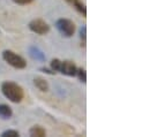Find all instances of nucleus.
I'll return each mask as SVG.
<instances>
[{"label": "nucleus", "instance_id": "nucleus-1", "mask_svg": "<svg viewBox=\"0 0 149 137\" xmlns=\"http://www.w3.org/2000/svg\"><path fill=\"white\" fill-rule=\"evenodd\" d=\"M1 92L12 103H20L24 97L23 89L19 84L10 81H6L1 84Z\"/></svg>", "mask_w": 149, "mask_h": 137}, {"label": "nucleus", "instance_id": "nucleus-2", "mask_svg": "<svg viewBox=\"0 0 149 137\" xmlns=\"http://www.w3.org/2000/svg\"><path fill=\"white\" fill-rule=\"evenodd\" d=\"M2 58L3 60L12 67L17 69H23L27 67V61L19 54H16L15 52L13 51H9V50H6L3 51L2 53Z\"/></svg>", "mask_w": 149, "mask_h": 137}, {"label": "nucleus", "instance_id": "nucleus-3", "mask_svg": "<svg viewBox=\"0 0 149 137\" xmlns=\"http://www.w3.org/2000/svg\"><path fill=\"white\" fill-rule=\"evenodd\" d=\"M56 28L64 37H72L75 33V24L68 19H59L56 22Z\"/></svg>", "mask_w": 149, "mask_h": 137}, {"label": "nucleus", "instance_id": "nucleus-4", "mask_svg": "<svg viewBox=\"0 0 149 137\" xmlns=\"http://www.w3.org/2000/svg\"><path fill=\"white\" fill-rule=\"evenodd\" d=\"M29 29L37 35H45L49 33L50 30V26L44 21V20H40V19H36V20H33L30 23H29Z\"/></svg>", "mask_w": 149, "mask_h": 137}, {"label": "nucleus", "instance_id": "nucleus-5", "mask_svg": "<svg viewBox=\"0 0 149 137\" xmlns=\"http://www.w3.org/2000/svg\"><path fill=\"white\" fill-rule=\"evenodd\" d=\"M76 69H77V67L75 66V64L73 61L65 60V61H61L59 71L61 74L66 75V76H75L76 75Z\"/></svg>", "mask_w": 149, "mask_h": 137}, {"label": "nucleus", "instance_id": "nucleus-6", "mask_svg": "<svg viewBox=\"0 0 149 137\" xmlns=\"http://www.w3.org/2000/svg\"><path fill=\"white\" fill-rule=\"evenodd\" d=\"M29 54H30V57L33 58V59H35V60H37V61H45V54L38 48L36 46H30L29 47Z\"/></svg>", "mask_w": 149, "mask_h": 137}, {"label": "nucleus", "instance_id": "nucleus-7", "mask_svg": "<svg viewBox=\"0 0 149 137\" xmlns=\"http://www.w3.org/2000/svg\"><path fill=\"white\" fill-rule=\"evenodd\" d=\"M65 1H66V2H68L70 5H72L75 9H76L79 13H81L83 16H86V15H87L86 6H84V3H83L81 0H65Z\"/></svg>", "mask_w": 149, "mask_h": 137}, {"label": "nucleus", "instance_id": "nucleus-8", "mask_svg": "<svg viewBox=\"0 0 149 137\" xmlns=\"http://www.w3.org/2000/svg\"><path fill=\"white\" fill-rule=\"evenodd\" d=\"M34 84L36 85V88H37L38 90H40L42 92H46L49 90V84H47L46 80L43 78V77H36L34 80Z\"/></svg>", "mask_w": 149, "mask_h": 137}, {"label": "nucleus", "instance_id": "nucleus-9", "mask_svg": "<svg viewBox=\"0 0 149 137\" xmlns=\"http://www.w3.org/2000/svg\"><path fill=\"white\" fill-rule=\"evenodd\" d=\"M29 134L33 137H44L46 136V130L40 126H34L29 130Z\"/></svg>", "mask_w": 149, "mask_h": 137}, {"label": "nucleus", "instance_id": "nucleus-10", "mask_svg": "<svg viewBox=\"0 0 149 137\" xmlns=\"http://www.w3.org/2000/svg\"><path fill=\"white\" fill-rule=\"evenodd\" d=\"M12 114H13L12 108L8 105L0 104V118L1 119H9L12 116Z\"/></svg>", "mask_w": 149, "mask_h": 137}, {"label": "nucleus", "instance_id": "nucleus-11", "mask_svg": "<svg viewBox=\"0 0 149 137\" xmlns=\"http://www.w3.org/2000/svg\"><path fill=\"white\" fill-rule=\"evenodd\" d=\"M76 75L79 77V80L82 82V83H86L87 81V74H86V70L83 68H77L76 69Z\"/></svg>", "mask_w": 149, "mask_h": 137}, {"label": "nucleus", "instance_id": "nucleus-12", "mask_svg": "<svg viewBox=\"0 0 149 137\" xmlns=\"http://www.w3.org/2000/svg\"><path fill=\"white\" fill-rule=\"evenodd\" d=\"M1 136L2 137H19L20 134H19V131H16V130L8 129V130H5V131L1 134Z\"/></svg>", "mask_w": 149, "mask_h": 137}, {"label": "nucleus", "instance_id": "nucleus-13", "mask_svg": "<svg viewBox=\"0 0 149 137\" xmlns=\"http://www.w3.org/2000/svg\"><path fill=\"white\" fill-rule=\"evenodd\" d=\"M60 64H61V61L59 60V59H53L52 61H51V64H50V66H51V69L56 73V71H59V68H60Z\"/></svg>", "mask_w": 149, "mask_h": 137}, {"label": "nucleus", "instance_id": "nucleus-14", "mask_svg": "<svg viewBox=\"0 0 149 137\" xmlns=\"http://www.w3.org/2000/svg\"><path fill=\"white\" fill-rule=\"evenodd\" d=\"M80 37H81V39H83V40H86V38H87V28L83 26L82 28H81V30H80Z\"/></svg>", "mask_w": 149, "mask_h": 137}, {"label": "nucleus", "instance_id": "nucleus-15", "mask_svg": "<svg viewBox=\"0 0 149 137\" xmlns=\"http://www.w3.org/2000/svg\"><path fill=\"white\" fill-rule=\"evenodd\" d=\"M15 3H19V5H28L30 2H33L34 0H13Z\"/></svg>", "mask_w": 149, "mask_h": 137}, {"label": "nucleus", "instance_id": "nucleus-16", "mask_svg": "<svg viewBox=\"0 0 149 137\" xmlns=\"http://www.w3.org/2000/svg\"><path fill=\"white\" fill-rule=\"evenodd\" d=\"M42 71H44V73H46V74H51V75H53V74H56L53 70H49L47 68H40Z\"/></svg>", "mask_w": 149, "mask_h": 137}]
</instances>
